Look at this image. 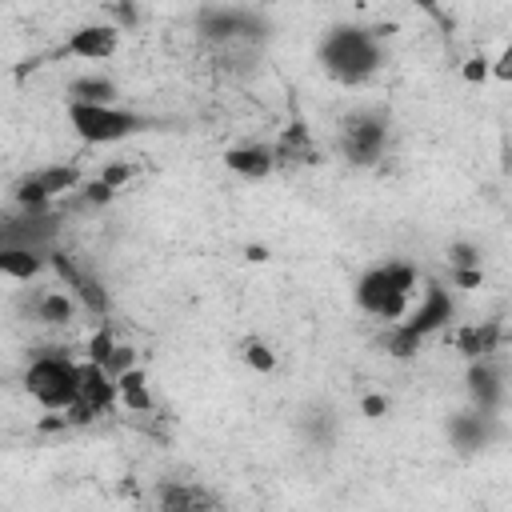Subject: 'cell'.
<instances>
[{
  "instance_id": "obj_1",
  "label": "cell",
  "mask_w": 512,
  "mask_h": 512,
  "mask_svg": "<svg viewBox=\"0 0 512 512\" xmlns=\"http://www.w3.org/2000/svg\"><path fill=\"white\" fill-rule=\"evenodd\" d=\"M320 68L336 84H344V88L368 84L384 68L380 36L372 28H360V24H336V28H328L324 40H320Z\"/></svg>"
},
{
  "instance_id": "obj_2",
  "label": "cell",
  "mask_w": 512,
  "mask_h": 512,
  "mask_svg": "<svg viewBox=\"0 0 512 512\" xmlns=\"http://www.w3.org/2000/svg\"><path fill=\"white\" fill-rule=\"evenodd\" d=\"M416 284H420L416 268L392 260V264H380V268H372V272L360 276V284H356V304H360L364 312L380 316V320H400V316L408 312V304H412Z\"/></svg>"
},
{
  "instance_id": "obj_3",
  "label": "cell",
  "mask_w": 512,
  "mask_h": 512,
  "mask_svg": "<svg viewBox=\"0 0 512 512\" xmlns=\"http://www.w3.org/2000/svg\"><path fill=\"white\" fill-rule=\"evenodd\" d=\"M24 392L44 404L48 412H64L76 396H80V364L64 352H40L28 368H24Z\"/></svg>"
},
{
  "instance_id": "obj_4",
  "label": "cell",
  "mask_w": 512,
  "mask_h": 512,
  "mask_svg": "<svg viewBox=\"0 0 512 512\" xmlns=\"http://www.w3.org/2000/svg\"><path fill=\"white\" fill-rule=\"evenodd\" d=\"M68 124L72 132L84 140V144H116V140H128L136 132H144L152 120L120 108V104H80V100H68Z\"/></svg>"
},
{
  "instance_id": "obj_5",
  "label": "cell",
  "mask_w": 512,
  "mask_h": 512,
  "mask_svg": "<svg viewBox=\"0 0 512 512\" xmlns=\"http://www.w3.org/2000/svg\"><path fill=\"white\" fill-rule=\"evenodd\" d=\"M196 32L204 44L224 48V44H264L268 40V20L252 8H228V4H208L196 12Z\"/></svg>"
},
{
  "instance_id": "obj_6",
  "label": "cell",
  "mask_w": 512,
  "mask_h": 512,
  "mask_svg": "<svg viewBox=\"0 0 512 512\" xmlns=\"http://www.w3.org/2000/svg\"><path fill=\"white\" fill-rule=\"evenodd\" d=\"M384 144H388V124L380 112H352L340 124V152L356 168L376 164L384 156Z\"/></svg>"
},
{
  "instance_id": "obj_7",
  "label": "cell",
  "mask_w": 512,
  "mask_h": 512,
  "mask_svg": "<svg viewBox=\"0 0 512 512\" xmlns=\"http://www.w3.org/2000/svg\"><path fill=\"white\" fill-rule=\"evenodd\" d=\"M72 188H80L76 164H52V168H36V172L20 176L12 184V200H16V208H48L56 196H68Z\"/></svg>"
},
{
  "instance_id": "obj_8",
  "label": "cell",
  "mask_w": 512,
  "mask_h": 512,
  "mask_svg": "<svg viewBox=\"0 0 512 512\" xmlns=\"http://www.w3.org/2000/svg\"><path fill=\"white\" fill-rule=\"evenodd\" d=\"M48 268L64 280V292L80 304V308H88L92 316H108V308H112V300H108V288L88 272V268H80L68 252H60L56 244L48 248Z\"/></svg>"
},
{
  "instance_id": "obj_9",
  "label": "cell",
  "mask_w": 512,
  "mask_h": 512,
  "mask_svg": "<svg viewBox=\"0 0 512 512\" xmlns=\"http://www.w3.org/2000/svg\"><path fill=\"white\" fill-rule=\"evenodd\" d=\"M452 320H456V304H452V296H448L440 284H424L416 308H408V312L400 316V324H404L408 332H416L420 340H428L432 332L448 328Z\"/></svg>"
},
{
  "instance_id": "obj_10",
  "label": "cell",
  "mask_w": 512,
  "mask_h": 512,
  "mask_svg": "<svg viewBox=\"0 0 512 512\" xmlns=\"http://www.w3.org/2000/svg\"><path fill=\"white\" fill-rule=\"evenodd\" d=\"M116 48H120V28L116 24H84L56 48V56L60 60H92L96 64V60L116 56Z\"/></svg>"
},
{
  "instance_id": "obj_11",
  "label": "cell",
  "mask_w": 512,
  "mask_h": 512,
  "mask_svg": "<svg viewBox=\"0 0 512 512\" xmlns=\"http://www.w3.org/2000/svg\"><path fill=\"white\" fill-rule=\"evenodd\" d=\"M468 396H472V408L492 412V416L500 412V404H504V376H500L492 356H476L468 364Z\"/></svg>"
},
{
  "instance_id": "obj_12",
  "label": "cell",
  "mask_w": 512,
  "mask_h": 512,
  "mask_svg": "<svg viewBox=\"0 0 512 512\" xmlns=\"http://www.w3.org/2000/svg\"><path fill=\"white\" fill-rule=\"evenodd\" d=\"M88 412H96V416H104V412H112V404H116V376L104 368V364H96V360H84L80 364V396H76Z\"/></svg>"
},
{
  "instance_id": "obj_13",
  "label": "cell",
  "mask_w": 512,
  "mask_h": 512,
  "mask_svg": "<svg viewBox=\"0 0 512 512\" xmlns=\"http://www.w3.org/2000/svg\"><path fill=\"white\" fill-rule=\"evenodd\" d=\"M224 168L244 176V180H264L276 168L272 144H256V140L252 144H232V148H224Z\"/></svg>"
},
{
  "instance_id": "obj_14",
  "label": "cell",
  "mask_w": 512,
  "mask_h": 512,
  "mask_svg": "<svg viewBox=\"0 0 512 512\" xmlns=\"http://www.w3.org/2000/svg\"><path fill=\"white\" fill-rule=\"evenodd\" d=\"M448 436H452V444L460 452H476V448H484L496 436V416L492 412H480V408L460 412V416L448 420Z\"/></svg>"
},
{
  "instance_id": "obj_15",
  "label": "cell",
  "mask_w": 512,
  "mask_h": 512,
  "mask_svg": "<svg viewBox=\"0 0 512 512\" xmlns=\"http://www.w3.org/2000/svg\"><path fill=\"white\" fill-rule=\"evenodd\" d=\"M272 156H276V164H284V168H300V164H320V148H316L312 132H308V128H304L300 120L284 128V136L276 140Z\"/></svg>"
},
{
  "instance_id": "obj_16",
  "label": "cell",
  "mask_w": 512,
  "mask_h": 512,
  "mask_svg": "<svg viewBox=\"0 0 512 512\" xmlns=\"http://www.w3.org/2000/svg\"><path fill=\"white\" fill-rule=\"evenodd\" d=\"M500 340H504V324H500V320H480V324H468V328H460V332L452 336V344H456L468 360H476V356H496V352H500Z\"/></svg>"
},
{
  "instance_id": "obj_17",
  "label": "cell",
  "mask_w": 512,
  "mask_h": 512,
  "mask_svg": "<svg viewBox=\"0 0 512 512\" xmlns=\"http://www.w3.org/2000/svg\"><path fill=\"white\" fill-rule=\"evenodd\" d=\"M156 504L168 508V512H208L216 508V496L196 488V484H184V480H168L156 488Z\"/></svg>"
},
{
  "instance_id": "obj_18",
  "label": "cell",
  "mask_w": 512,
  "mask_h": 512,
  "mask_svg": "<svg viewBox=\"0 0 512 512\" xmlns=\"http://www.w3.org/2000/svg\"><path fill=\"white\" fill-rule=\"evenodd\" d=\"M48 268V252L24 244H0V276L8 280H36Z\"/></svg>"
},
{
  "instance_id": "obj_19",
  "label": "cell",
  "mask_w": 512,
  "mask_h": 512,
  "mask_svg": "<svg viewBox=\"0 0 512 512\" xmlns=\"http://www.w3.org/2000/svg\"><path fill=\"white\" fill-rule=\"evenodd\" d=\"M116 400L132 412H152V392H148V376L132 364L128 372L116 376Z\"/></svg>"
},
{
  "instance_id": "obj_20",
  "label": "cell",
  "mask_w": 512,
  "mask_h": 512,
  "mask_svg": "<svg viewBox=\"0 0 512 512\" xmlns=\"http://www.w3.org/2000/svg\"><path fill=\"white\" fill-rule=\"evenodd\" d=\"M68 100H80V104H116L120 100V88L108 76H76L68 84Z\"/></svg>"
},
{
  "instance_id": "obj_21",
  "label": "cell",
  "mask_w": 512,
  "mask_h": 512,
  "mask_svg": "<svg viewBox=\"0 0 512 512\" xmlns=\"http://www.w3.org/2000/svg\"><path fill=\"white\" fill-rule=\"evenodd\" d=\"M32 316L40 324H68L76 316V300L68 292H40L32 300Z\"/></svg>"
},
{
  "instance_id": "obj_22",
  "label": "cell",
  "mask_w": 512,
  "mask_h": 512,
  "mask_svg": "<svg viewBox=\"0 0 512 512\" xmlns=\"http://www.w3.org/2000/svg\"><path fill=\"white\" fill-rule=\"evenodd\" d=\"M380 344H384V352H388V356H396V360H408V356H416V352H420V344H424V340H420L416 332H408L400 320H392V324L384 328Z\"/></svg>"
},
{
  "instance_id": "obj_23",
  "label": "cell",
  "mask_w": 512,
  "mask_h": 512,
  "mask_svg": "<svg viewBox=\"0 0 512 512\" xmlns=\"http://www.w3.org/2000/svg\"><path fill=\"white\" fill-rule=\"evenodd\" d=\"M240 356H244V364L256 368V372H272V368H276V352H272L264 340H256V336H248V340L240 344Z\"/></svg>"
},
{
  "instance_id": "obj_24",
  "label": "cell",
  "mask_w": 512,
  "mask_h": 512,
  "mask_svg": "<svg viewBox=\"0 0 512 512\" xmlns=\"http://www.w3.org/2000/svg\"><path fill=\"white\" fill-rule=\"evenodd\" d=\"M112 348H116V336H112V328H108V324H100V328H96V336L88 340V360H96V364H104Z\"/></svg>"
},
{
  "instance_id": "obj_25",
  "label": "cell",
  "mask_w": 512,
  "mask_h": 512,
  "mask_svg": "<svg viewBox=\"0 0 512 512\" xmlns=\"http://www.w3.org/2000/svg\"><path fill=\"white\" fill-rule=\"evenodd\" d=\"M448 264H452V268H480V252H476L472 244L456 240V244L448 248Z\"/></svg>"
},
{
  "instance_id": "obj_26",
  "label": "cell",
  "mask_w": 512,
  "mask_h": 512,
  "mask_svg": "<svg viewBox=\"0 0 512 512\" xmlns=\"http://www.w3.org/2000/svg\"><path fill=\"white\" fill-rule=\"evenodd\" d=\"M132 364H136V352H132L128 344H120V340H116V348L108 352V360H104V368H108L112 376H120V372H128Z\"/></svg>"
},
{
  "instance_id": "obj_27",
  "label": "cell",
  "mask_w": 512,
  "mask_h": 512,
  "mask_svg": "<svg viewBox=\"0 0 512 512\" xmlns=\"http://www.w3.org/2000/svg\"><path fill=\"white\" fill-rule=\"evenodd\" d=\"M112 196H116V188H112V184H104L100 176H96V180H88V184L80 188V200H84V204H108Z\"/></svg>"
},
{
  "instance_id": "obj_28",
  "label": "cell",
  "mask_w": 512,
  "mask_h": 512,
  "mask_svg": "<svg viewBox=\"0 0 512 512\" xmlns=\"http://www.w3.org/2000/svg\"><path fill=\"white\" fill-rule=\"evenodd\" d=\"M128 176H132V164H128V160H116V164H108V168L100 172V180H104V184H112V188L128 184Z\"/></svg>"
},
{
  "instance_id": "obj_29",
  "label": "cell",
  "mask_w": 512,
  "mask_h": 512,
  "mask_svg": "<svg viewBox=\"0 0 512 512\" xmlns=\"http://www.w3.org/2000/svg\"><path fill=\"white\" fill-rule=\"evenodd\" d=\"M108 8L116 12V28L136 24V4H132V0H108Z\"/></svg>"
},
{
  "instance_id": "obj_30",
  "label": "cell",
  "mask_w": 512,
  "mask_h": 512,
  "mask_svg": "<svg viewBox=\"0 0 512 512\" xmlns=\"http://www.w3.org/2000/svg\"><path fill=\"white\" fill-rule=\"evenodd\" d=\"M452 280H456L460 288H476V284H480V268H456Z\"/></svg>"
},
{
  "instance_id": "obj_31",
  "label": "cell",
  "mask_w": 512,
  "mask_h": 512,
  "mask_svg": "<svg viewBox=\"0 0 512 512\" xmlns=\"http://www.w3.org/2000/svg\"><path fill=\"white\" fill-rule=\"evenodd\" d=\"M384 408H388V400H384V396H368V400H364V412H368V416H380Z\"/></svg>"
},
{
  "instance_id": "obj_32",
  "label": "cell",
  "mask_w": 512,
  "mask_h": 512,
  "mask_svg": "<svg viewBox=\"0 0 512 512\" xmlns=\"http://www.w3.org/2000/svg\"><path fill=\"white\" fill-rule=\"evenodd\" d=\"M408 4H420L428 16H436V0H408Z\"/></svg>"
}]
</instances>
